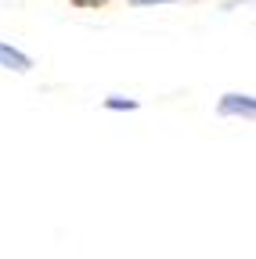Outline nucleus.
I'll use <instances>...</instances> for the list:
<instances>
[{
	"mask_svg": "<svg viewBox=\"0 0 256 259\" xmlns=\"http://www.w3.org/2000/svg\"><path fill=\"white\" fill-rule=\"evenodd\" d=\"M159 4H177V0H130V8H159Z\"/></svg>",
	"mask_w": 256,
	"mask_h": 259,
	"instance_id": "4",
	"label": "nucleus"
},
{
	"mask_svg": "<svg viewBox=\"0 0 256 259\" xmlns=\"http://www.w3.org/2000/svg\"><path fill=\"white\" fill-rule=\"evenodd\" d=\"M72 4H80V8H101V4H108V0H72Z\"/></svg>",
	"mask_w": 256,
	"mask_h": 259,
	"instance_id": "5",
	"label": "nucleus"
},
{
	"mask_svg": "<svg viewBox=\"0 0 256 259\" xmlns=\"http://www.w3.org/2000/svg\"><path fill=\"white\" fill-rule=\"evenodd\" d=\"M0 69L25 76L29 69H33V58H29V54H22L18 47H11V44H4V40H0Z\"/></svg>",
	"mask_w": 256,
	"mask_h": 259,
	"instance_id": "2",
	"label": "nucleus"
},
{
	"mask_svg": "<svg viewBox=\"0 0 256 259\" xmlns=\"http://www.w3.org/2000/svg\"><path fill=\"white\" fill-rule=\"evenodd\" d=\"M216 115L220 119H245V122H252L256 119V97L252 94H224L216 101Z\"/></svg>",
	"mask_w": 256,
	"mask_h": 259,
	"instance_id": "1",
	"label": "nucleus"
},
{
	"mask_svg": "<svg viewBox=\"0 0 256 259\" xmlns=\"http://www.w3.org/2000/svg\"><path fill=\"white\" fill-rule=\"evenodd\" d=\"M105 108L108 112H137L141 101H137V97H123V94H108L105 97Z\"/></svg>",
	"mask_w": 256,
	"mask_h": 259,
	"instance_id": "3",
	"label": "nucleus"
}]
</instances>
